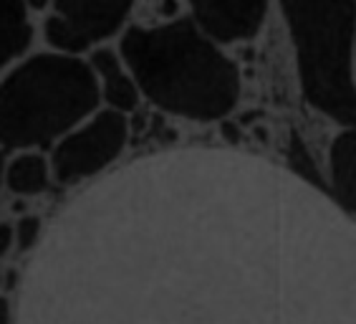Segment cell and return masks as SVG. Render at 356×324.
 Segmentation results:
<instances>
[{"instance_id":"8","label":"cell","mask_w":356,"mask_h":324,"mask_svg":"<svg viewBox=\"0 0 356 324\" xmlns=\"http://www.w3.org/2000/svg\"><path fill=\"white\" fill-rule=\"evenodd\" d=\"M331 193L343 213L356 215V127L346 130L334 139L329 155Z\"/></svg>"},{"instance_id":"14","label":"cell","mask_w":356,"mask_h":324,"mask_svg":"<svg viewBox=\"0 0 356 324\" xmlns=\"http://www.w3.org/2000/svg\"><path fill=\"white\" fill-rule=\"evenodd\" d=\"M3 322H10V304L0 297V324Z\"/></svg>"},{"instance_id":"6","label":"cell","mask_w":356,"mask_h":324,"mask_svg":"<svg viewBox=\"0 0 356 324\" xmlns=\"http://www.w3.org/2000/svg\"><path fill=\"white\" fill-rule=\"evenodd\" d=\"M56 13L46 21V38L63 54H81L109 38L127 21L134 0H54Z\"/></svg>"},{"instance_id":"4","label":"cell","mask_w":356,"mask_h":324,"mask_svg":"<svg viewBox=\"0 0 356 324\" xmlns=\"http://www.w3.org/2000/svg\"><path fill=\"white\" fill-rule=\"evenodd\" d=\"M281 8L306 102L339 125L356 127V0H281Z\"/></svg>"},{"instance_id":"12","label":"cell","mask_w":356,"mask_h":324,"mask_svg":"<svg viewBox=\"0 0 356 324\" xmlns=\"http://www.w3.org/2000/svg\"><path fill=\"white\" fill-rule=\"evenodd\" d=\"M41 238V218L35 215H26L18 221V228H15V241H18V249L28 251L33 249L35 243Z\"/></svg>"},{"instance_id":"13","label":"cell","mask_w":356,"mask_h":324,"mask_svg":"<svg viewBox=\"0 0 356 324\" xmlns=\"http://www.w3.org/2000/svg\"><path fill=\"white\" fill-rule=\"evenodd\" d=\"M13 238H15V231L8 223H0V256H6L13 246Z\"/></svg>"},{"instance_id":"9","label":"cell","mask_w":356,"mask_h":324,"mask_svg":"<svg viewBox=\"0 0 356 324\" xmlns=\"http://www.w3.org/2000/svg\"><path fill=\"white\" fill-rule=\"evenodd\" d=\"M91 69L102 79V89L106 102L119 111H131L139 102V89L131 74L124 71L119 59L111 51H96L91 59Z\"/></svg>"},{"instance_id":"11","label":"cell","mask_w":356,"mask_h":324,"mask_svg":"<svg viewBox=\"0 0 356 324\" xmlns=\"http://www.w3.org/2000/svg\"><path fill=\"white\" fill-rule=\"evenodd\" d=\"M8 187L18 195H38L48 187V165L38 155H21L6 173Z\"/></svg>"},{"instance_id":"10","label":"cell","mask_w":356,"mask_h":324,"mask_svg":"<svg viewBox=\"0 0 356 324\" xmlns=\"http://www.w3.org/2000/svg\"><path fill=\"white\" fill-rule=\"evenodd\" d=\"M31 41L26 0H0V69Z\"/></svg>"},{"instance_id":"17","label":"cell","mask_w":356,"mask_h":324,"mask_svg":"<svg viewBox=\"0 0 356 324\" xmlns=\"http://www.w3.org/2000/svg\"><path fill=\"white\" fill-rule=\"evenodd\" d=\"M354 41H356V38H354Z\"/></svg>"},{"instance_id":"1","label":"cell","mask_w":356,"mask_h":324,"mask_svg":"<svg viewBox=\"0 0 356 324\" xmlns=\"http://www.w3.org/2000/svg\"><path fill=\"white\" fill-rule=\"evenodd\" d=\"M23 307L46 322H356V231L263 160L154 155L76 203Z\"/></svg>"},{"instance_id":"15","label":"cell","mask_w":356,"mask_h":324,"mask_svg":"<svg viewBox=\"0 0 356 324\" xmlns=\"http://www.w3.org/2000/svg\"><path fill=\"white\" fill-rule=\"evenodd\" d=\"M28 8H35V10H41V8L48 6V0H26Z\"/></svg>"},{"instance_id":"7","label":"cell","mask_w":356,"mask_h":324,"mask_svg":"<svg viewBox=\"0 0 356 324\" xmlns=\"http://www.w3.org/2000/svg\"><path fill=\"white\" fill-rule=\"evenodd\" d=\"M195 23L213 41L235 43L258 36L268 0H190Z\"/></svg>"},{"instance_id":"16","label":"cell","mask_w":356,"mask_h":324,"mask_svg":"<svg viewBox=\"0 0 356 324\" xmlns=\"http://www.w3.org/2000/svg\"><path fill=\"white\" fill-rule=\"evenodd\" d=\"M0 178H3V160H0Z\"/></svg>"},{"instance_id":"5","label":"cell","mask_w":356,"mask_h":324,"mask_svg":"<svg viewBox=\"0 0 356 324\" xmlns=\"http://www.w3.org/2000/svg\"><path fill=\"white\" fill-rule=\"evenodd\" d=\"M129 137L127 119L119 109L102 111L86 127L71 132L54 152V170L61 183H79L102 173L122 155Z\"/></svg>"},{"instance_id":"3","label":"cell","mask_w":356,"mask_h":324,"mask_svg":"<svg viewBox=\"0 0 356 324\" xmlns=\"http://www.w3.org/2000/svg\"><path fill=\"white\" fill-rule=\"evenodd\" d=\"M96 102L89 63L71 54L35 56L0 82V145H48L91 114Z\"/></svg>"},{"instance_id":"2","label":"cell","mask_w":356,"mask_h":324,"mask_svg":"<svg viewBox=\"0 0 356 324\" xmlns=\"http://www.w3.org/2000/svg\"><path fill=\"white\" fill-rule=\"evenodd\" d=\"M122 56L137 89L170 114L213 122L238 107V66L197 23L131 28L122 38Z\"/></svg>"}]
</instances>
